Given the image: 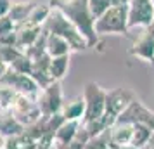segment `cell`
Instances as JSON below:
<instances>
[{
  "mask_svg": "<svg viewBox=\"0 0 154 149\" xmlns=\"http://www.w3.org/2000/svg\"><path fill=\"white\" fill-rule=\"evenodd\" d=\"M17 95L19 94L16 92L12 87L0 82V111H11V107H12Z\"/></svg>",
  "mask_w": 154,
  "mask_h": 149,
  "instance_id": "21",
  "label": "cell"
},
{
  "mask_svg": "<svg viewBox=\"0 0 154 149\" xmlns=\"http://www.w3.org/2000/svg\"><path fill=\"white\" fill-rule=\"evenodd\" d=\"M152 4H154V0H152Z\"/></svg>",
  "mask_w": 154,
  "mask_h": 149,
  "instance_id": "30",
  "label": "cell"
},
{
  "mask_svg": "<svg viewBox=\"0 0 154 149\" xmlns=\"http://www.w3.org/2000/svg\"><path fill=\"white\" fill-rule=\"evenodd\" d=\"M130 0H112V5H128Z\"/></svg>",
  "mask_w": 154,
  "mask_h": 149,
  "instance_id": "28",
  "label": "cell"
},
{
  "mask_svg": "<svg viewBox=\"0 0 154 149\" xmlns=\"http://www.w3.org/2000/svg\"><path fill=\"white\" fill-rule=\"evenodd\" d=\"M12 0H0V17H5L11 12V7H12Z\"/></svg>",
  "mask_w": 154,
  "mask_h": 149,
  "instance_id": "25",
  "label": "cell"
},
{
  "mask_svg": "<svg viewBox=\"0 0 154 149\" xmlns=\"http://www.w3.org/2000/svg\"><path fill=\"white\" fill-rule=\"evenodd\" d=\"M36 104L40 107L42 116H45V118H49L56 113H61V109L64 106V94L61 82H52L50 85L43 87L36 97Z\"/></svg>",
  "mask_w": 154,
  "mask_h": 149,
  "instance_id": "6",
  "label": "cell"
},
{
  "mask_svg": "<svg viewBox=\"0 0 154 149\" xmlns=\"http://www.w3.org/2000/svg\"><path fill=\"white\" fill-rule=\"evenodd\" d=\"M85 99V116L82 123H90L94 120H100L106 113V92L102 87L95 82H88L82 92Z\"/></svg>",
  "mask_w": 154,
  "mask_h": 149,
  "instance_id": "4",
  "label": "cell"
},
{
  "mask_svg": "<svg viewBox=\"0 0 154 149\" xmlns=\"http://www.w3.org/2000/svg\"><path fill=\"white\" fill-rule=\"evenodd\" d=\"M82 121H64L56 132V142L57 144H71L73 139L76 137L78 130H80Z\"/></svg>",
  "mask_w": 154,
  "mask_h": 149,
  "instance_id": "17",
  "label": "cell"
},
{
  "mask_svg": "<svg viewBox=\"0 0 154 149\" xmlns=\"http://www.w3.org/2000/svg\"><path fill=\"white\" fill-rule=\"evenodd\" d=\"M128 54L146 63L154 64V36L147 31V28H144V33H140V36L132 43V47L128 49Z\"/></svg>",
  "mask_w": 154,
  "mask_h": 149,
  "instance_id": "11",
  "label": "cell"
},
{
  "mask_svg": "<svg viewBox=\"0 0 154 149\" xmlns=\"http://www.w3.org/2000/svg\"><path fill=\"white\" fill-rule=\"evenodd\" d=\"M43 29H45L47 33H54V35H59V36H63V38H66V40L69 42L73 52H80V50L88 49V42H87L85 36L80 33V29H78L61 11H57V9H54V7H52V12H50L49 19L43 24Z\"/></svg>",
  "mask_w": 154,
  "mask_h": 149,
  "instance_id": "2",
  "label": "cell"
},
{
  "mask_svg": "<svg viewBox=\"0 0 154 149\" xmlns=\"http://www.w3.org/2000/svg\"><path fill=\"white\" fill-rule=\"evenodd\" d=\"M7 139L4 134H0V149H7Z\"/></svg>",
  "mask_w": 154,
  "mask_h": 149,
  "instance_id": "27",
  "label": "cell"
},
{
  "mask_svg": "<svg viewBox=\"0 0 154 149\" xmlns=\"http://www.w3.org/2000/svg\"><path fill=\"white\" fill-rule=\"evenodd\" d=\"M2 83L12 87L17 94H23V95H28V97H33L36 99L38 94H40V85L35 82V78L31 75H26V73H17V71L11 70L9 68L7 73L4 75V78L0 80Z\"/></svg>",
  "mask_w": 154,
  "mask_h": 149,
  "instance_id": "8",
  "label": "cell"
},
{
  "mask_svg": "<svg viewBox=\"0 0 154 149\" xmlns=\"http://www.w3.org/2000/svg\"><path fill=\"white\" fill-rule=\"evenodd\" d=\"M35 5L36 4L31 2V0H28V2H14L12 4L11 12H9V17L12 19V23L16 24V28L28 19V16L31 14V11L35 9Z\"/></svg>",
  "mask_w": 154,
  "mask_h": 149,
  "instance_id": "16",
  "label": "cell"
},
{
  "mask_svg": "<svg viewBox=\"0 0 154 149\" xmlns=\"http://www.w3.org/2000/svg\"><path fill=\"white\" fill-rule=\"evenodd\" d=\"M152 23V0H130V4H128V28H149Z\"/></svg>",
  "mask_w": 154,
  "mask_h": 149,
  "instance_id": "7",
  "label": "cell"
},
{
  "mask_svg": "<svg viewBox=\"0 0 154 149\" xmlns=\"http://www.w3.org/2000/svg\"><path fill=\"white\" fill-rule=\"evenodd\" d=\"M69 68V56H61V57H52L49 66V73L54 82H61L66 76Z\"/></svg>",
  "mask_w": 154,
  "mask_h": 149,
  "instance_id": "18",
  "label": "cell"
},
{
  "mask_svg": "<svg viewBox=\"0 0 154 149\" xmlns=\"http://www.w3.org/2000/svg\"><path fill=\"white\" fill-rule=\"evenodd\" d=\"M147 31H149V33H151V35L154 36V23L151 24V26H149V28H147Z\"/></svg>",
  "mask_w": 154,
  "mask_h": 149,
  "instance_id": "29",
  "label": "cell"
},
{
  "mask_svg": "<svg viewBox=\"0 0 154 149\" xmlns=\"http://www.w3.org/2000/svg\"><path fill=\"white\" fill-rule=\"evenodd\" d=\"M11 113L14 114L24 127L42 118V113H40L38 104H36V99L28 97V95H23V94H19V95L16 97L14 104L11 107Z\"/></svg>",
  "mask_w": 154,
  "mask_h": 149,
  "instance_id": "9",
  "label": "cell"
},
{
  "mask_svg": "<svg viewBox=\"0 0 154 149\" xmlns=\"http://www.w3.org/2000/svg\"><path fill=\"white\" fill-rule=\"evenodd\" d=\"M151 135H152V130L149 127L142 125V123H135L133 125V134H132V146L137 149H142L149 142Z\"/></svg>",
  "mask_w": 154,
  "mask_h": 149,
  "instance_id": "19",
  "label": "cell"
},
{
  "mask_svg": "<svg viewBox=\"0 0 154 149\" xmlns=\"http://www.w3.org/2000/svg\"><path fill=\"white\" fill-rule=\"evenodd\" d=\"M45 50L50 57H61V56H69L73 49H71L69 42L59 35L54 33H47L45 38Z\"/></svg>",
  "mask_w": 154,
  "mask_h": 149,
  "instance_id": "13",
  "label": "cell"
},
{
  "mask_svg": "<svg viewBox=\"0 0 154 149\" xmlns=\"http://www.w3.org/2000/svg\"><path fill=\"white\" fill-rule=\"evenodd\" d=\"M88 5H90V11L94 17L97 19L104 14L106 11H109L112 7V0H88Z\"/></svg>",
  "mask_w": 154,
  "mask_h": 149,
  "instance_id": "23",
  "label": "cell"
},
{
  "mask_svg": "<svg viewBox=\"0 0 154 149\" xmlns=\"http://www.w3.org/2000/svg\"><path fill=\"white\" fill-rule=\"evenodd\" d=\"M128 28V5H112L109 11L95 19V33L100 35H126Z\"/></svg>",
  "mask_w": 154,
  "mask_h": 149,
  "instance_id": "3",
  "label": "cell"
},
{
  "mask_svg": "<svg viewBox=\"0 0 154 149\" xmlns=\"http://www.w3.org/2000/svg\"><path fill=\"white\" fill-rule=\"evenodd\" d=\"M7 70H9V64H7V63H4V61L0 59V80L4 78V75L7 73Z\"/></svg>",
  "mask_w": 154,
  "mask_h": 149,
  "instance_id": "26",
  "label": "cell"
},
{
  "mask_svg": "<svg viewBox=\"0 0 154 149\" xmlns=\"http://www.w3.org/2000/svg\"><path fill=\"white\" fill-rule=\"evenodd\" d=\"M137 99V95L130 90V88H114V90H109L107 92V97H106V113L102 116L106 127L111 128L118 118L121 116V113L125 111L126 107L132 104V101Z\"/></svg>",
  "mask_w": 154,
  "mask_h": 149,
  "instance_id": "5",
  "label": "cell"
},
{
  "mask_svg": "<svg viewBox=\"0 0 154 149\" xmlns=\"http://www.w3.org/2000/svg\"><path fill=\"white\" fill-rule=\"evenodd\" d=\"M61 114L68 121H82L85 116V99L83 95H78L71 101H64Z\"/></svg>",
  "mask_w": 154,
  "mask_h": 149,
  "instance_id": "14",
  "label": "cell"
},
{
  "mask_svg": "<svg viewBox=\"0 0 154 149\" xmlns=\"http://www.w3.org/2000/svg\"><path fill=\"white\" fill-rule=\"evenodd\" d=\"M85 149H111V146H109V128L102 134L95 135V137H90Z\"/></svg>",
  "mask_w": 154,
  "mask_h": 149,
  "instance_id": "22",
  "label": "cell"
},
{
  "mask_svg": "<svg viewBox=\"0 0 154 149\" xmlns=\"http://www.w3.org/2000/svg\"><path fill=\"white\" fill-rule=\"evenodd\" d=\"M118 121H125V123H142L149 127L154 132V111H151L149 107H146L139 99H133L132 104L126 107L118 118Z\"/></svg>",
  "mask_w": 154,
  "mask_h": 149,
  "instance_id": "10",
  "label": "cell"
},
{
  "mask_svg": "<svg viewBox=\"0 0 154 149\" xmlns=\"http://www.w3.org/2000/svg\"><path fill=\"white\" fill-rule=\"evenodd\" d=\"M49 4L61 11L80 29V33L88 42V47H95L99 43V35L95 33V17L90 11L88 0H50Z\"/></svg>",
  "mask_w": 154,
  "mask_h": 149,
  "instance_id": "1",
  "label": "cell"
},
{
  "mask_svg": "<svg viewBox=\"0 0 154 149\" xmlns=\"http://www.w3.org/2000/svg\"><path fill=\"white\" fill-rule=\"evenodd\" d=\"M35 147H36V141H33L24 132L7 139V149H35Z\"/></svg>",
  "mask_w": 154,
  "mask_h": 149,
  "instance_id": "20",
  "label": "cell"
},
{
  "mask_svg": "<svg viewBox=\"0 0 154 149\" xmlns=\"http://www.w3.org/2000/svg\"><path fill=\"white\" fill-rule=\"evenodd\" d=\"M23 130H24V125L11 111L0 113V134H4L5 137H12V135L21 134Z\"/></svg>",
  "mask_w": 154,
  "mask_h": 149,
  "instance_id": "15",
  "label": "cell"
},
{
  "mask_svg": "<svg viewBox=\"0 0 154 149\" xmlns=\"http://www.w3.org/2000/svg\"><path fill=\"white\" fill-rule=\"evenodd\" d=\"M16 29V24L12 23V19L5 16V17H0V35H4V33H7V31H12Z\"/></svg>",
  "mask_w": 154,
  "mask_h": 149,
  "instance_id": "24",
  "label": "cell"
},
{
  "mask_svg": "<svg viewBox=\"0 0 154 149\" xmlns=\"http://www.w3.org/2000/svg\"><path fill=\"white\" fill-rule=\"evenodd\" d=\"M132 134H133V123L116 121L109 128V146L112 149H119L123 146H132Z\"/></svg>",
  "mask_w": 154,
  "mask_h": 149,
  "instance_id": "12",
  "label": "cell"
},
{
  "mask_svg": "<svg viewBox=\"0 0 154 149\" xmlns=\"http://www.w3.org/2000/svg\"><path fill=\"white\" fill-rule=\"evenodd\" d=\"M0 113H2V111H0Z\"/></svg>",
  "mask_w": 154,
  "mask_h": 149,
  "instance_id": "31",
  "label": "cell"
}]
</instances>
